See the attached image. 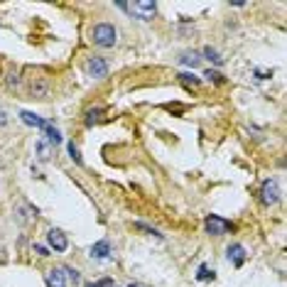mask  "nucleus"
I'll return each mask as SVG.
<instances>
[{"mask_svg":"<svg viewBox=\"0 0 287 287\" xmlns=\"http://www.w3.org/2000/svg\"><path fill=\"white\" fill-rule=\"evenodd\" d=\"M44 132H47V140H49V143H62V135H59V132L54 130V128H49V125H47V128H44Z\"/></svg>","mask_w":287,"mask_h":287,"instance_id":"15","label":"nucleus"},{"mask_svg":"<svg viewBox=\"0 0 287 287\" xmlns=\"http://www.w3.org/2000/svg\"><path fill=\"white\" fill-rule=\"evenodd\" d=\"M128 287H140V285H128Z\"/></svg>","mask_w":287,"mask_h":287,"instance_id":"26","label":"nucleus"},{"mask_svg":"<svg viewBox=\"0 0 287 287\" xmlns=\"http://www.w3.org/2000/svg\"><path fill=\"white\" fill-rule=\"evenodd\" d=\"M226 253H228V260H231V263L236 265V267H241V265L245 263V248H243L241 243H236V245H231V248H228Z\"/></svg>","mask_w":287,"mask_h":287,"instance_id":"8","label":"nucleus"},{"mask_svg":"<svg viewBox=\"0 0 287 287\" xmlns=\"http://www.w3.org/2000/svg\"><path fill=\"white\" fill-rule=\"evenodd\" d=\"M121 8L123 10H128V12H135L140 20H150L155 15V10H157V5L155 3H145V0H138V3H121Z\"/></svg>","mask_w":287,"mask_h":287,"instance_id":"2","label":"nucleus"},{"mask_svg":"<svg viewBox=\"0 0 287 287\" xmlns=\"http://www.w3.org/2000/svg\"><path fill=\"white\" fill-rule=\"evenodd\" d=\"M179 79H182V84H184V86H199V79H197V76H189V74H179Z\"/></svg>","mask_w":287,"mask_h":287,"instance_id":"16","label":"nucleus"},{"mask_svg":"<svg viewBox=\"0 0 287 287\" xmlns=\"http://www.w3.org/2000/svg\"><path fill=\"white\" fill-rule=\"evenodd\" d=\"M34 253H40V255H49V251H47L44 245H34Z\"/></svg>","mask_w":287,"mask_h":287,"instance_id":"23","label":"nucleus"},{"mask_svg":"<svg viewBox=\"0 0 287 287\" xmlns=\"http://www.w3.org/2000/svg\"><path fill=\"white\" fill-rule=\"evenodd\" d=\"M88 287H99V285H88Z\"/></svg>","mask_w":287,"mask_h":287,"instance_id":"27","label":"nucleus"},{"mask_svg":"<svg viewBox=\"0 0 287 287\" xmlns=\"http://www.w3.org/2000/svg\"><path fill=\"white\" fill-rule=\"evenodd\" d=\"M108 253H110L108 241H99L91 248V258H108Z\"/></svg>","mask_w":287,"mask_h":287,"instance_id":"10","label":"nucleus"},{"mask_svg":"<svg viewBox=\"0 0 287 287\" xmlns=\"http://www.w3.org/2000/svg\"><path fill=\"white\" fill-rule=\"evenodd\" d=\"M69 155H71V160H74V162H79V165L84 162V160H81V155H79V147L74 143H69Z\"/></svg>","mask_w":287,"mask_h":287,"instance_id":"17","label":"nucleus"},{"mask_svg":"<svg viewBox=\"0 0 287 287\" xmlns=\"http://www.w3.org/2000/svg\"><path fill=\"white\" fill-rule=\"evenodd\" d=\"M37 152H40V157H42V160H47V157H49V143H40L37 145Z\"/></svg>","mask_w":287,"mask_h":287,"instance_id":"20","label":"nucleus"},{"mask_svg":"<svg viewBox=\"0 0 287 287\" xmlns=\"http://www.w3.org/2000/svg\"><path fill=\"white\" fill-rule=\"evenodd\" d=\"M47 241H49V245L54 248L56 253H64L66 248H69V241H66V236L59 228H52V231L47 233Z\"/></svg>","mask_w":287,"mask_h":287,"instance_id":"6","label":"nucleus"},{"mask_svg":"<svg viewBox=\"0 0 287 287\" xmlns=\"http://www.w3.org/2000/svg\"><path fill=\"white\" fill-rule=\"evenodd\" d=\"M204 56H206L209 62H214V64H219V66L223 64V56H221L216 49H211V47H206V49H204Z\"/></svg>","mask_w":287,"mask_h":287,"instance_id":"13","label":"nucleus"},{"mask_svg":"<svg viewBox=\"0 0 287 287\" xmlns=\"http://www.w3.org/2000/svg\"><path fill=\"white\" fill-rule=\"evenodd\" d=\"M32 96H37V99H44L47 96V81L44 79H37L32 84Z\"/></svg>","mask_w":287,"mask_h":287,"instance_id":"12","label":"nucleus"},{"mask_svg":"<svg viewBox=\"0 0 287 287\" xmlns=\"http://www.w3.org/2000/svg\"><path fill=\"white\" fill-rule=\"evenodd\" d=\"M20 118H22V123H27V125H34V128H42V130L47 128V125H49L47 121H42L40 116H34V113H30V110H22Z\"/></svg>","mask_w":287,"mask_h":287,"instance_id":"9","label":"nucleus"},{"mask_svg":"<svg viewBox=\"0 0 287 287\" xmlns=\"http://www.w3.org/2000/svg\"><path fill=\"white\" fill-rule=\"evenodd\" d=\"M62 270H64V275L69 277L71 282H79V280H81V277H79V273H76V270H71V267H62Z\"/></svg>","mask_w":287,"mask_h":287,"instance_id":"21","label":"nucleus"},{"mask_svg":"<svg viewBox=\"0 0 287 287\" xmlns=\"http://www.w3.org/2000/svg\"><path fill=\"white\" fill-rule=\"evenodd\" d=\"M277 199H280L277 182H275V179H265L263 187H260V201H263L265 206H270V204H275Z\"/></svg>","mask_w":287,"mask_h":287,"instance_id":"4","label":"nucleus"},{"mask_svg":"<svg viewBox=\"0 0 287 287\" xmlns=\"http://www.w3.org/2000/svg\"><path fill=\"white\" fill-rule=\"evenodd\" d=\"M204 76L209 79V81H216V84H223V81H226V79L221 76L219 71H211V69H209V71H206V74H204Z\"/></svg>","mask_w":287,"mask_h":287,"instance_id":"19","label":"nucleus"},{"mask_svg":"<svg viewBox=\"0 0 287 287\" xmlns=\"http://www.w3.org/2000/svg\"><path fill=\"white\" fill-rule=\"evenodd\" d=\"M197 280H214V270H209V265H199Z\"/></svg>","mask_w":287,"mask_h":287,"instance_id":"14","label":"nucleus"},{"mask_svg":"<svg viewBox=\"0 0 287 287\" xmlns=\"http://www.w3.org/2000/svg\"><path fill=\"white\" fill-rule=\"evenodd\" d=\"M86 74L93 79H103L106 74H108V64L101 59V56H91L86 62Z\"/></svg>","mask_w":287,"mask_h":287,"instance_id":"5","label":"nucleus"},{"mask_svg":"<svg viewBox=\"0 0 287 287\" xmlns=\"http://www.w3.org/2000/svg\"><path fill=\"white\" fill-rule=\"evenodd\" d=\"M91 40H93V44L108 49V47L116 44V27H113L110 22H99V25L93 27V32H91Z\"/></svg>","mask_w":287,"mask_h":287,"instance_id":"1","label":"nucleus"},{"mask_svg":"<svg viewBox=\"0 0 287 287\" xmlns=\"http://www.w3.org/2000/svg\"><path fill=\"white\" fill-rule=\"evenodd\" d=\"M110 287H116V285H110Z\"/></svg>","mask_w":287,"mask_h":287,"instance_id":"28","label":"nucleus"},{"mask_svg":"<svg viewBox=\"0 0 287 287\" xmlns=\"http://www.w3.org/2000/svg\"><path fill=\"white\" fill-rule=\"evenodd\" d=\"M99 118H101V108H96V110H88L86 125H93V123H99Z\"/></svg>","mask_w":287,"mask_h":287,"instance_id":"18","label":"nucleus"},{"mask_svg":"<svg viewBox=\"0 0 287 287\" xmlns=\"http://www.w3.org/2000/svg\"><path fill=\"white\" fill-rule=\"evenodd\" d=\"M5 121H8V118H5V116L0 113V125H5Z\"/></svg>","mask_w":287,"mask_h":287,"instance_id":"25","label":"nucleus"},{"mask_svg":"<svg viewBox=\"0 0 287 287\" xmlns=\"http://www.w3.org/2000/svg\"><path fill=\"white\" fill-rule=\"evenodd\" d=\"M255 74H258V79H270V71H260V69H258Z\"/></svg>","mask_w":287,"mask_h":287,"instance_id":"24","label":"nucleus"},{"mask_svg":"<svg viewBox=\"0 0 287 287\" xmlns=\"http://www.w3.org/2000/svg\"><path fill=\"white\" fill-rule=\"evenodd\" d=\"M179 62L194 69V66L201 64V56H199V52H187V54H182V59H179Z\"/></svg>","mask_w":287,"mask_h":287,"instance_id":"11","label":"nucleus"},{"mask_svg":"<svg viewBox=\"0 0 287 287\" xmlns=\"http://www.w3.org/2000/svg\"><path fill=\"white\" fill-rule=\"evenodd\" d=\"M204 226H206V231H209L211 236H223V233L233 231V223H231V221L221 219V216H206Z\"/></svg>","mask_w":287,"mask_h":287,"instance_id":"3","label":"nucleus"},{"mask_svg":"<svg viewBox=\"0 0 287 287\" xmlns=\"http://www.w3.org/2000/svg\"><path fill=\"white\" fill-rule=\"evenodd\" d=\"M47 287H66V275L62 267H54L47 273Z\"/></svg>","mask_w":287,"mask_h":287,"instance_id":"7","label":"nucleus"},{"mask_svg":"<svg viewBox=\"0 0 287 287\" xmlns=\"http://www.w3.org/2000/svg\"><path fill=\"white\" fill-rule=\"evenodd\" d=\"M8 84H10V86H17V84H20V79H17V74H10V79H8Z\"/></svg>","mask_w":287,"mask_h":287,"instance_id":"22","label":"nucleus"}]
</instances>
